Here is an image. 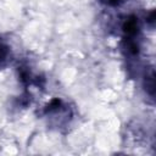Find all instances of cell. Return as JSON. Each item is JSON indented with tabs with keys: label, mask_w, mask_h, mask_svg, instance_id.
<instances>
[{
	"label": "cell",
	"mask_w": 156,
	"mask_h": 156,
	"mask_svg": "<svg viewBox=\"0 0 156 156\" xmlns=\"http://www.w3.org/2000/svg\"><path fill=\"white\" fill-rule=\"evenodd\" d=\"M122 30L126 34V37L134 38L140 30V22L138 20V17L134 15L128 16L122 23Z\"/></svg>",
	"instance_id": "obj_1"
},
{
	"label": "cell",
	"mask_w": 156,
	"mask_h": 156,
	"mask_svg": "<svg viewBox=\"0 0 156 156\" xmlns=\"http://www.w3.org/2000/svg\"><path fill=\"white\" fill-rule=\"evenodd\" d=\"M144 85H145V90L149 95L154 96L155 93V74H154V69L151 68L149 73H146L145 79H144Z\"/></svg>",
	"instance_id": "obj_2"
},
{
	"label": "cell",
	"mask_w": 156,
	"mask_h": 156,
	"mask_svg": "<svg viewBox=\"0 0 156 156\" xmlns=\"http://www.w3.org/2000/svg\"><path fill=\"white\" fill-rule=\"evenodd\" d=\"M10 56H11L10 48H9L6 44L0 43V68L4 67V66L9 62Z\"/></svg>",
	"instance_id": "obj_3"
},
{
	"label": "cell",
	"mask_w": 156,
	"mask_h": 156,
	"mask_svg": "<svg viewBox=\"0 0 156 156\" xmlns=\"http://www.w3.org/2000/svg\"><path fill=\"white\" fill-rule=\"evenodd\" d=\"M105 4L107 5H111V6H117V5H121L124 0H102Z\"/></svg>",
	"instance_id": "obj_4"
}]
</instances>
